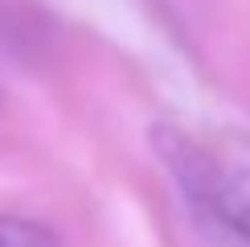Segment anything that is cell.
<instances>
[{
  "instance_id": "obj_1",
  "label": "cell",
  "mask_w": 250,
  "mask_h": 247,
  "mask_svg": "<svg viewBox=\"0 0 250 247\" xmlns=\"http://www.w3.org/2000/svg\"><path fill=\"white\" fill-rule=\"evenodd\" d=\"M201 198L197 210L213 214L234 235L250 239V132L222 128L201 140Z\"/></svg>"
},
{
  "instance_id": "obj_2",
  "label": "cell",
  "mask_w": 250,
  "mask_h": 247,
  "mask_svg": "<svg viewBox=\"0 0 250 247\" xmlns=\"http://www.w3.org/2000/svg\"><path fill=\"white\" fill-rule=\"evenodd\" d=\"M0 247H62L49 226L21 214H0Z\"/></svg>"
}]
</instances>
